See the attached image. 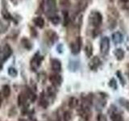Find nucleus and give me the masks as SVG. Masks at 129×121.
I'll return each mask as SVG.
<instances>
[{
    "instance_id": "1",
    "label": "nucleus",
    "mask_w": 129,
    "mask_h": 121,
    "mask_svg": "<svg viewBox=\"0 0 129 121\" xmlns=\"http://www.w3.org/2000/svg\"><path fill=\"white\" fill-rule=\"evenodd\" d=\"M89 22L94 27H99L103 22V15L99 11H93L89 15Z\"/></svg>"
},
{
    "instance_id": "20",
    "label": "nucleus",
    "mask_w": 129,
    "mask_h": 121,
    "mask_svg": "<svg viewBox=\"0 0 129 121\" xmlns=\"http://www.w3.org/2000/svg\"><path fill=\"white\" fill-rule=\"evenodd\" d=\"M85 53L86 54V56H88V57H90V56H92L93 47L90 43H88L86 45V47H85Z\"/></svg>"
},
{
    "instance_id": "8",
    "label": "nucleus",
    "mask_w": 129,
    "mask_h": 121,
    "mask_svg": "<svg viewBox=\"0 0 129 121\" xmlns=\"http://www.w3.org/2000/svg\"><path fill=\"white\" fill-rule=\"evenodd\" d=\"M51 66L52 70L56 73H58L61 70V62L58 59H52L51 60Z\"/></svg>"
},
{
    "instance_id": "21",
    "label": "nucleus",
    "mask_w": 129,
    "mask_h": 121,
    "mask_svg": "<svg viewBox=\"0 0 129 121\" xmlns=\"http://www.w3.org/2000/svg\"><path fill=\"white\" fill-rule=\"evenodd\" d=\"M7 74L9 76L12 77V78H15V77H16L18 75V71L15 67L11 66L7 69Z\"/></svg>"
},
{
    "instance_id": "5",
    "label": "nucleus",
    "mask_w": 129,
    "mask_h": 121,
    "mask_svg": "<svg viewBox=\"0 0 129 121\" xmlns=\"http://www.w3.org/2000/svg\"><path fill=\"white\" fill-rule=\"evenodd\" d=\"M1 15H2V17L3 18V19L6 20V21H14L15 23H18L15 20V18L14 16L11 15L10 12L8 11V10L7 9V7H3L2 10H1Z\"/></svg>"
},
{
    "instance_id": "13",
    "label": "nucleus",
    "mask_w": 129,
    "mask_h": 121,
    "mask_svg": "<svg viewBox=\"0 0 129 121\" xmlns=\"http://www.w3.org/2000/svg\"><path fill=\"white\" fill-rule=\"evenodd\" d=\"M20 43H21L22 46L24 48H26L27 50H31V48H32V47H33L31 42L27 38H26V37H23L21 39V40H20Z\"/></svg>"
},
{
    "instance_id": "28",
    "label": "nucleus",
    "mask_w": 129,
    "mask_h": 121,
    "mask_svg": "<svg viewBox=\"0 0 129 121\" xmlns=\"http://www.w3.org/2000/svg\"><path fill=\"white\" fill-rule=\"evenodd\" d=\"M70 119H71V115H70V113L69 112V111L64 112V121H70Z\"/></svg>"
},
{
    "instance_id": "19",
    "label": "nucleus",
    "mask_w": 129,
    "mask_h": 121,
    "mask_svg": "<svg viewBox=\"0 0 129 121\" xmlns=\"http://www.w3.org/2000/svg\"><path fill=\"white\" fill-rule=\"evenodd\" d=\"M25 94L27 95L28 99H30V100L31 101V102H34V101L36 100V94H35V93H34L33 91H32L31 90H30L29 88H27Z\"/></svg>"
},
{
    "instance_id": "16",
    "label": "nucleus",
    "mask_w": 129,
    "mask_h": 121,
    "mask_svg": "<svg viewBox=\"0 0 129 121\" xmlns=\"http://www.w3.org/2000/svg\"><path fill=\"white\" fill-rule=\"evenodd\" d=\"M2 94L4 98H8L11 95V87L9 85H4L2 87Z\"/></svg>"
},
{
    "instance_id": "35",
    "label": "nucleus",
    "mask_w": 129,
    "mask_h": 121,
    "mask_svg": "<svg viewBox=\"0 0 129 121\" xmlns=\"http://www.w3.org/2000/svg\"><path fill=\"white\" fill-rule=\"evenodd\" d=\"M11 1H13V0H11Z\"/></svg>"
},
{
    "instance_id": "6",
    "label": "nucleus",
    "mask_w": 129,
    "mask_h": 121,
    "mask_svg": "<svg viewBox=\"0 0 129 121\" xmlns=\"http://www.w3.org/2000/svg\"><path fill=\"white\" fill-rule=\"evenodd\" d=\"M81 47H82V39L80 37H78L74 41V43L72 44L71 45V52L73 54H78L80 52Z\"/></svg>"
},
{
    "instance_id": "29",
    "label": "nucleus",
    "mask_w": 129,
    "mask_h": 121,
    "mask_svg": "<svg viewBox=\"0 0 129 121\" xmlns=\"http://www.w3.org/2000/svg\"><path fill=\"white\" fill-rule=\"evenodd\" d=\"M110 86H111L112 88H114L115 90H116V88H117V82H116V81L115 79H111V82H110Z\"/></svg>"
},
{
    "instance_id": "18",
    "label": "nucleus",
    "mask_w": 129,
    "mask_h": 121,
    "mask_svg": "<svg viewBox=\"0 0 129 121\" xmlns=\"http://www.w3.org/2000/svg\"><path fill=\"white\" fill-rule=\"evenodd\" d=\"M115 56H116V59L118 60H123L124 57V52L122 48H117L115 51Z\"/></svg>"
},
{
    "instance_id": "7",
    "label": "nucleus",
    "mask_w": 129,
    "mask_h": 121,
    "mask_svg": "<svg viewBox=\"0 0 129 121\" xmlns=\"http://www.w3.org/2000/svg\"><path fill=\"white\" fill-rule=\"evenodd\" d=\"M49 80L54 86H60L62 82V78L58 74H52L49 77Z\"/></svg>"
},
{
    "instance_id": "24",
    "label": "nucleus",
    "mask_w": 129,
    "mask_h": 121,
    "mask_svg": "<svg viewBox=\"0 0 129 121\" xmlns=\"http://www.w3.org/2000/svg\"><path fill=\"white\" fill-rule=\"evenodd\" d=\"M78 105V99L74 97H73L70 99V102H69V107L70 108H75Z\"/></svg>"
},
{
    "instance_id": "32",
    "label": "nucleus",
    "mask_w": 129,
    "mask_h": 121,
    "mask_svg": "<svg viewBox=\"0 0 129 121\" xmlns=\"http://www.w3.org/2000/svg\"><path fill=\"white\" fill-rule=\"evenodd\" d=\"M3 62H4L3 60V59L0 57V70H1L2 69H3Z\"/></svg>"
},
{
    "instance_id": "12",
    "label": "nucleus",
    "mask_w": 129,
    "mask_h": 121,
    "mask_svg": "<svg viewBox=\"0 0 129 121\" xmlns=\"http://www.w3.org/2000/svg\"><path fill=\"white\" fill-rule=\"evenodd\" d=\"M100 60L99 58L98 57V56H94V57H93L92 60H90V70H95L98 69V67L100 66Z\"/></svg>"
},
{
    "instance_id": "23",
    "label": "nucleus",
    "mask_w": 129,
    "mask_h": 121,
    "mask_svg": "<svg viewBox=\"0 0 129 121\" xmlns=\"http://www.w3.org/2000/svg\"><path fill=\"white\" fill-rule=\"evenodd\" d=\"M111 121H124L122 115L120 114H118V113H113L111 115Z\"/></svg>"
},
{
    "instance_id": "10",
    "label": "nucleus",
    "mask_w": 129,
    "mask_h": 121,
    "mask_svg": "<svg viewBox=\"0 0 129 121\" xmlns=\"http://www.w3.org/2000/svg\"><path fill=\"white\" fill-rule=\"evenodd\" d=\"M28 98L25 93H20L18 96V105L19 107H24L27 103Z\"/></svg>"
},
{
    "instance_id": "26",
    "label": "nucleus",
    "mask_w": 129,
    "mask_h": 121,
    "mask_svg": "<svg viewBox=\"0 0 129 121\" xmlns=\"http://www.w3.org/2000/svg\"><path fill=\"white\" fill-rule=\"evenodd\" d=\"M40 106H42L43 107H48V102L47 100L45 99L44 96H41V98H40Z\"/></svg>"
},
{
    "instance_id": "25",
    "label": "nucleus",
    "mask_w": 129,
    "mask_h": 121,
    "mask_svg": "<svg viewBox=\"0 0 129 121\" xmlns=\"http://www.w3.org/2000/svg\"><path fill=\"white\" fill-rule=\"evenodd\" d=\"M119 103H120L121 105H122V106H123L129 111V101L128 100L124 99H119Z\"/></svg>"
},
{
    "instance_id": "33",
    "label": "nucleus",
    "mask_w": 129,
    "mask_h": 121,
    "mask_svg": "<svg viewBox=\"0 0 129 121\" xmlns=\"http://www.w3.org/2000/svg\"><path fill=\"white\" fill-rule=\"evenodd\" d=\"M2 102H3V98H2L1 93H0V107H1V106H2Z\"/></svg>"
},
{
    "instance_id": "17",
    "label": "nucleus",
    "mask_w": 129,
    "mask_h": 121,
    "mask_svg": "<svg viewBox=\"0 0 129 121\" xmlns=\"http://www.w3.org/2000/svg\"><path fill=\"white\" fill-rule=\"evenodd\" d=\"M10 24L7 23L6 22L3 21L2 19H0V34H3L8 30Z\"/></svg>"
},
{
    "instance_id": "34",
    "label": "nucleus",
    "mask_w": 129,
    "mask_h": 121,
    "mask_svg": "<svg viewBox=\"0 0 129 121\" xmlns=\"http://www.w3.org/2000/svg\"><path fill=\"white\" fill-rule=\"evenodd\" d=\"M121 1H122L123 3H127L129 0H121Z\"/></svg>"
},
{
    "instance_id": "15",
    "label": "nucleus",
    "mask_w": 129,
    "mask_h": 121,
    "mask_svg": "<svg viewBox=\"0 0 129 121\" xmlns=\"http://www.w3.org/2000/svg\"><path fill=\"white\" fill-rule=\"evenodd\" d=\"M33 23L34 24L40 28H43L44 26V19L41 17V16H37L33 19Z\"/></svg>"
},
{
    "instance_id": "4",
    "label": "nucleus",
    "mask_w": 129,
    "mask_h": 121,
    "mask_svg": "<svg viewBox=\"0 0 129 121\" xmlns=\"http://www.w3.org/2000/svg\"><path fill=\"white\" fill-rule=\"evenodd\" d=\"M12 52H13V51H12L11 47L8 44H6L5 45L3 46V51H2L1 58L3 59V62H6L7 60L9 59V57L12 55Z\"/></svg>"
},
{
    "instance_id": "2",
    "label": "nucleus",
    "mask_w": 129,
    "mask_h": 121,
    "mask_svg": "<svg viewBox=\"0 0 129 121\" xmlns=\"http://www.w3.org/2000/svg\"><path fill=\"white\" fill-rule=\"evenodd\" d=\"M43 60V56H40L39 52H36V53L32 56V58L31 59L30 62V66L31 70L36 71L39 69V67L41 65V62Z\"/></svg>"
},
{
    "instance_id": "3",
    "label": "nucleus",
    "mask_w": 129,
    "mask_h": 121,
    "mask_svg": "<svg viewBox=\"0 0 129 121\" xmlns=\"http://www.w3.org/2000/svg\"><path fill=\"white\" fill-rule=\"evenodd\" d=\"M110 49V40L107 36H104L100 41V52L103 55H107Z\"/></svg>"
},
{
    "instance_id": "27",
    "label": "nucleus",
    "mask_w": 129,
    "mask_h": 121,
    "mask_svg": "<svg viewBox=\"0 0 129 121\" xmlns=\"http://www.w3.org/2000/svg\"><path fill=\"white\" fill-rule=\"evenodd\" d=\"M70 65H72V67H70V70L71 71H73V70H77V69H78V67H77V66H76V65H77V66H78V65H79V63L78 62H74V60H73V62H72V60H71V62H70Z\"/></svg>"
},
{
    "instance_id": "36",
    "label": "nucleus",
    "mask_w": 129,
    "mask_h": 121,
    "mask_svg": "<svg viewBox=\"0 0 129 121\" xmlns=\"http://www.w3.org/2000/svg\"><path fill=\"white\" fill-rule=\"evenodd\" d=\"M56 121H58V120H56Z\"/></svg>"
},
{
    "instance_id": "14",
    "label": "nucleus",
    "mask_w": 129,
    "mask_h": 121,
    "mask_svg": "<svg viewBox=\"0 0 129 121\" xmlns=\"http://www.w3.org/2000/svg\"><path fill=\"white\" fill-rule=\"evenodd\" d=\"M112 40L115 44H120L123 41V35L119 32H116L112 35Z\"/></svg>"
},
{
    "instance_id": "30",
    "label": "nucleus",
    "mask_w": 129,
    "mask_h": 121,
    "mask_svg": "<svg viewBox=\"0 0 129 121\" xmlns=\"http://www.w3.org/2000/svg\"><path fill=\"white\" fill-rule=\"evenodd\" d=\"M30 30H31V35L32 36H36V35H37V32H36L35 28L32 27H30Z\"/></svg>"
},
{
    "instance_id": "31",
    "label": "nucleus",
    "mask_w": 129,
    "mask_h": 121,
    "mask_svg": "<svg viewBox=\"0 0 129 121\" xmlns=\"http://www.w3.org/2000/svg\"><path fill=\"white\" fill-rule=\"evenodd\" d=\"M98 121H106V118L103 115H99L98 116Z\"/></svg>"
},
{
    "instance_id": "9",
    "label": "nucleus",
    "mask_w": 129,
    "mask_h": 121,
    "mask_svg": "<svg viewBox=\"0 0 129 121\" xmlns=\"http://www.w3.org/2000/svg\"><path fill=\"white\" fill-rule=\"evenodd\" d=\"M46 6L48 12L53 14L56 11V0H46Z\"/></svg>"
},
{
    "instance_id": "22",
    "label": "nucleus",
    "mask_w": 129,
    "mask_h": 121,
    "mask_svg": "<svg viewBox=\"0 0 129 121\" xmlns=\"http://www.w3.org/2000/svg\"><path fill=\"white\" fill-rule=\"evenodd\" d=\"M50 21L52 22V24H54V25H57L60 22V17L57 15H53L50 16Z\"/></svg>"
},
{
    "instance_id": "11",
    "label": "nucleus",
    "mask_w": 129,
    "mask_h": 121,
    "mask_svg": "<svg viewBox=\"0 0 129 121\" xmlns=\"http://www.w3.org/2000/svg\"><path fill=\"white\" fill-rule=\"evenodd\" d=\"M46 35L48 36V40H49V42L52 44L53 43H55L56 40H58V36L56 35V32H54L52 30H48L46 32Z\"/></svg>"
}]
</instances>
